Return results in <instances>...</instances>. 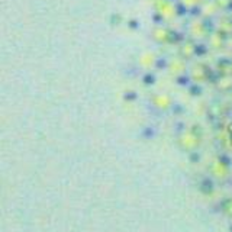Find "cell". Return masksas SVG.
Instances as JSON below:
<instances>
[{"label":"cell","instance_id":"2","mask_svg":"<svg viewBox=\"0 0 232 232\" xmlns=\"http://www.w3.org/2000/svg\"><path fill=\"white\" fill-rule=\"evenodd\" d=\"M219 161H222V165H229V158L225 157V155L219 157Z\"/></svg>","mask_w":232,"mask_h":232},{"label":"cell","instance_id":"1","mask_svg":"<svg viewBox=\"0 0 232 232\" xmlns=\"http://www.w3.org/2000/svg\"><path fill=\"white\" fill-rule=\"evenodd\" d=\"M202 190H203L205 193H210V192L213 190V184H212V181H210L209 179H206V180L202 183Z\"/></svg>","mask_w":232,"mask_h":232}]
</instances>
